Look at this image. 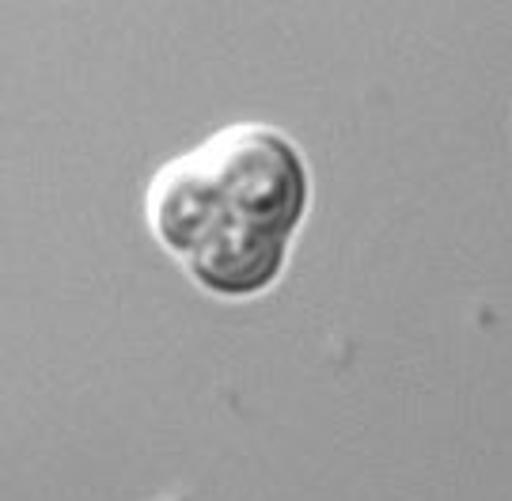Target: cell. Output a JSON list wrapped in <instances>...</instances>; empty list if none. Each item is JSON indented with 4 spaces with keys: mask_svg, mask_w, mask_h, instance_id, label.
<instances>
[{
    "mask_svg": "<svg viewBox=\"0 0 512 501\" xmlns=\"http://www.w3.org/2000/svg\"><path fill=\"white\" fill-rule=\"evenodd\" d=\"M232 221L289 236L304 232L315 205L308 152L293 133L270 122H236L217 130L202 149Z\"/></svg>",
    "mask_w": 512,
    "mask_h": 501,
    "instance_id": "cell-1",
    "label": "cell"
},
{
    "mask_svg": "<svg viewBox=\"0 0 512 501\" xmlns=\"http://www.w3.org/2000/svg\"><path fill=\"white\" fill-rule=\"evenodd\" d=\"M145 224L148 236L179 262H190L224 224H232L224 194L198 149L167 160L152 175L145 190Z\"/></svg>",
    "mask_w": 512,
    "mask_h": 501,
    "instance_id": "cell-2",
    "label": "cell"
},
{
    "mask_svg": "<svg viewBox=\"0 0 512 501\" xmlns=\"http://www.w3.org/2000/svg\"><path fill=\"white\" fill-rule=\"evenodd\" d=\"M293 243L296 240L289 236H274V232L232 221L194 259L183 262V270L205 297L243 304V300L266 297L281 285L293 259Z\"/></svg>",
    "mask_w": 512,
    "mask_h": 501,
    "instance_id": "cell-3",
    "label": "cell"
}]
</instances>
